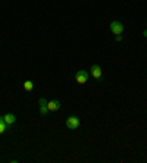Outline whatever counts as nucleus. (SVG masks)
<instances>
[{
    "label": "nucleus",
    "instance_id": "0eeeda50",
    "mask_svg": "<svg viewBox=\"0 0 147 163\" xmlns=\"http://www.w3.org/2000/svg\"><path fill=\"white\" fill-rule=\"evenodd\" d=\"M6 130H7V125H6L3 116H0V134H3Z\"/></svg>",
    "mask_w": 147,
    "mask_h": 163
},
{
    "label": "nucleus",
    "instance_id": "20e7f679",
    "mask_svg": "<svg viewBox=\"0 0 147 163\" xmlns=\"http://www.w3.org/2000/svg\"><path fill=\"white\" fill-rule=\"evenodd\" d=\"M47 109H49V112H56L60 109V101L59 100H50L47 101Z\"/></svg>",
    "mask_w": 147,
    "mask_h": 163
},
{
    "label": "nucleus",
    "instance_id": "39448f33",
    "mask_svg": "<svg viewBox=\"0 0 147 163\" xmlns=\"http://www.w3.org/2000/svg\"><path fill=\"white\" fill-rule=\"evenodd\" d=\"M91 75H93V77H94V78L96 79H99V78H102V68L99 66V65H93V66H91Z\"/></svg>",
    "mask_w": 147,
    "mask_h": 163
},
{
    "label": "nucleus",
    "instance_id": "6e6552de",
    "mask_svg": "<svg viewBox=\"0 0 147 163\" xmlns=\"http://www.w3.org/2000/svg\"><path fill=\"white\" fill-rule=\"evenodd\" d=\"M24 88L27 91H31L34 88V82H33V81H25V82H24Z\"/></svg>",
    "mask_w": 147,
    "mask_h": 163
},
{
    "label": "nucleus",
    "instance_id": "f257e3e1",
    "mask_svg": "<svg viewBox=\"0 0 147 163\" xmlns=\"http://www.w3.org/2000/svg\"><path fill=\"white\" fill-rule=\"evenodd\" d=\"M110 31L113 34H116V35H121V34L124 33V25L119 22V21H113V22H110Z\"/></svg>",
    "mask_w": 147,
    "mask_h": 163
},
{
    "label": "nucleus",
    "instance_id": "1a4fd4ad",
    "mask_svg": "<svg viewBox=\"0 0 147 163\" xmlns=\"http://www.w3.org/2000/svg\"><path fill=\"white\" fill-rule=\"evenodd\" d=\"M47 112H49V109H47V106H40V113L44 116V115H47Z\"/></svg>",
    "mask_w": 147,
    "mask_h": 163
},
{
    "label": "nucleus",
    "instance_id": "9b49d317",
    "mask_svg": "<svg viewBox=\"0 0 147 163\" xmlns=\"http://www.w3.org/2000/svg\"><path fill=\"white\" fill-rule=\"evenodd\" d=\"M143 35H144V37H147V29L144 31V33H143Z\"/></svg>",
    "mask_w": 147,
    "mask_h": 163
},
{
    "label": "nucleus",
    "instance_id": "9d476101",
    "mask_svg": "<svg viewBox=\"0 0 147 163\" xmlns=\"http://www.w3.org/2000/svg\"><path fill=\"white\" fill-rule=\"evenodd\" d=\"M38 104H40V106H47V100H46V99H43V97H41V99H40V100H38Z\"/></svg>",
    "mask_w": 147,
    "mask_h": 163
},
{
    "label": "nucleus",
    "instance_id": "7ed1b4c3",
    "mask_svg": "<svg viewBox=\"0 0 147 163\" xmlns=\"http://www.w3.org/2000/svg\"><path fill=\"white\" fill-rule=\"evenodd\" d=\"M75 79H77L78 84H85L87 79H88V72L87 71H78L75 73Z\"/></svg>",
    "mask_w": 147,
    "mask_h": 163
},
{
    "label": "nucleus",
    "instance_id": "f03ea898",
    "mask_svg": "<svg viewBox=\"0 0 147 163\" xmlns=\"http://www.w3.org/2000/svg\"><path fill=\"white\" fill-rule=\"evenodd\" d=\"M79 126V118H77V116H69V118H66V128H69V130H77Z\"/></svg>",
    "mask_w": 147,
    "mask_h": 163
},
{
    "label": "nucleus",
    "instance_id": "423d86ee",
    "mask_svg": "<svg viewBox=\"0 0 147 163\" xmlns=\"http://www.w3.org/2000/svg\"><path fill=\"white\" fill-rule=\"evenodd\" d=\"M3 119H5V122L7 126H11V125L15 124V121H16V118H15V115H12V113H7V115H5L3 116Z\"/></svg>",
    "mask_w": 147,
    "mask_h": 163
}]
</instances>
